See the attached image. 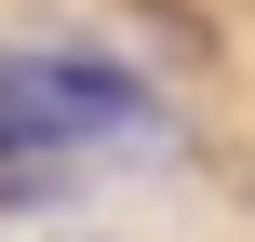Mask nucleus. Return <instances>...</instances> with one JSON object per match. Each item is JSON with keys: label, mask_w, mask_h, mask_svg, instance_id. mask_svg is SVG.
Here are the masks:
<instances>
[{"label": "nucleus", "mask_w": 255, "mask_h": 242, "mask_svg": "<svg viewBox=\"0 0 255 242\" xmlns=\"http://www.w3.org/2000/svg\"><path fill=\"white\" fill-rule=\"evenodd\" d=\"M121 148H161V94L148 67H121L108 40H0V216L13 202H54L67 175L121 162Z\"/></svg>", "instance_id": "nucleus-1"}]
</instances>
